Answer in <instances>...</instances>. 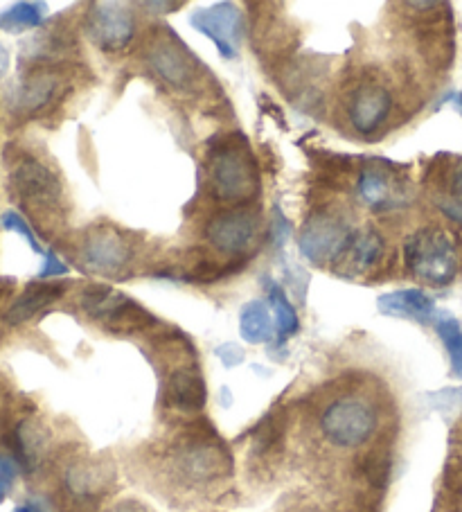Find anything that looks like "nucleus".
<instances>
[{
  "label": "nucleus",
  "instance_id": "obj_6",
  "mask_svg": "<svg viewBox=\"0 0 462 512\" xmlns=\"http://www.w3.org/2000/svg\"><path fill=\"white\" fill-rule=\"evenodd\" d=\"M174 470L185 483L206 485L226 479L233 472V458L217 440L192 438L176 449Z\"/></svg>",
  "mask_w": 462,
  "mask_h": 512
},
{
  "label": "nucleus",
  "instance_id": "obj_12",
  "mask_svg": "<svg viewBox=\"0 0 462 512\" xmlns=\"http://www.w3.org/2000/svg\"><path fill=\"white\" fill-rule=\"evenodd\" d=\"M192 28L215 43L219 55L233 59L239 52L244 37V14L233 3H217L208 10H197L190 16Z\"/></svg>",
  "mask_w": 462,
  "mask_h": 512
},
{
  "label": "nucleus",
  "instance_id": "obj_1",
  "mask_svg": "<svg viewBox=\"0 0 462 512\" xmlns=\"http://www.w3.org/2000/svg\"><path fill=\"white\" fill-rule=\"evenodd\" d=\"M208 179L219 201L246 203L260 190V172L244 136L215 140L208 154Z\"/></svg>",
  "mask_w": 462,
  "mask_h": 512
},
{
  "label": "nucleus",
  "instance_id": "obj_20",
  "mask_svg": "<svg viewBox=\"0 0 462 512\" xmlns=\"http://www.w3.org/2000/svg\"><path fill=\"white\" fill-rule=\"evenodd\" d=\"M46 431L34 420H21L14 429L12 436V447L16 454V463H19L23 470L32 472L34 467L41 463L43 452H46Z\"/></svg>",
  "mask_w": 462,
  "mask_h": 512
},
{
  "label": "nucleus",
  "instance_id": "obj_14",
  "mask_svg": "<svg viewBox=\"0 0 462 512\" xmlns=\"http://www.w3.org/2000/svg\"><path fill=\"white\" fill-rule=\"evenodd\" d=\"M61 73L52 66L32 68L12 93V111L19 116H34L48 107L61 91Z\"/></svg>",
  "mask_w": 462,
  "mask_h": 512
},
{
  "label": "nucleus",
  "instance_id": "obj_34",
  "mask_svg": "<svg viewBox=\"0 0 462 512\" xmlns=\"http://www.w3.org/2000/svg\"><path fill=\"white\" fill-rule=\"evenodd\" d=\"M111 512H149V510L142 508L136 501H127V503H120V506L113 508Z\"/></svg>",
  "mask_w": 462,
  "mask_h": 512
},
{
  "label": "nucleus",
  "instance_id": "obj_4",
  "mask_svg": "<svg viewBox=\"0 0 462 512\" xmlns=\"http://www.w3.org/2000/svg\"><path fill=\"white\" fill-rule=\"evenodd\" d=\"M79 305L91 319L102 321L111 332H138L156 323L145 307L104 285L86 287L79 296Z\"/></svg>",
  "mask_w": 462,
  "mask_h": 512
},
{
  "label": "nucleus",
  "instance_id": "obj_25",
  "mask_svg": "<svg viewBox=\"0 0 462 512\" xmlns=\"http://www.w3.org/2000/svg\"><path fill=\"white\" fill-rule=\"evenodd\" d=\"M433 328L438 332L440 341L444 343L449 355L451 373L462 375V325L451 314H438L433 321Z\"/></svg>",
  "mask_w": 462,
  "mask_h": 512
},
{
  "label": "nucleus",
  "instance_id": "obj_8",
  "mask_svg": "<svg viewBox=\"0 0 462 512\" xmlns=\"http://www.w3.org/2000/svg\"><path fill=\"white\" fill-rule=\"evenodd\" d=\"M262 217L251 208L221 210L206 226L208 242L228 255H244L260 237Z\"/></svg>",
  "mask_w": 462,
  "mask_h": 512
},
{
  "label": "nucleus",
  "instance_id": "obj_17",
  "mask_svg": "<svg viewBox=\"0 0 462 512\" xmlns=\"http://www.w3.org/2000/svg\"><path fill=\"white\" fill-rule=\"evenodd\" d=\"M113 474L102 461H77L68 465L64 474V485L68 494H73L79 501L97 499L109 488Z\"/></svg>",
  "mask_w": 462,
  "mask_h": 512
},
{
  "label": "nucleus",
  "instance_id": "obj_35",
  "mask_svg": "<svg viewBox=\"0 0 462 512\" xmlns=\"http://www.w3.org/2000/svg\"><path fill=\"white\" fill-rule=\"evenodd\" d=\"M7 68H10V50L0 43V77L7 73Z\"/></svg>",
  "mask_w": 462,
  "mask_h": 512
},
{
  "label": "nucleus",
  "instance_id": "obj_7",
  "mask_svg": "<svg viewBox=\"0 0 462 512\" xmlns=\"http://www.w3.org/2000/svg\"><path fill=\"white\" fill-rule=\"evenodd\" d=\"M131 255L133 246L124 233L113 226H97L86 233L79 260L86 271L104 278H118L129 267Z\"/></svg>",
  "mask_w": 462,
  "mask_h": 512
},
{
  "label": "nucleus",
  "instance_id": "obj_10",
  "mask_svg": "<svg viewBox=\"0 0 462 512\" xmlns=\"http://www.w3.org/2000/svg\"><path fill=\"white\" fill-rule=\"evenodd\" d=\"M86 32L97 48L120 52L136 37V16L129 5L93 3L86 14Z\"/></svg>",
  "mask_w": 462,
  "mask_h": 512
},
{
  "label": "nucleus",
  "instance_id": "obj_9",
  "mask_svg": "<svg viewBox=\"0 0 462 512\" xmlns=\"http://www.w3.org/2000/svg\"><path fill=\"white\" fill-rule=\"evenodd\" d=\"M350 237L352 231L343 217L330 213V210H321L309 217L302 228L300 251L312 264L336 262Z\"/></svg>",
  "mask_w": 462,
  "mask_h": 512
},
{
  "label": "nucleus",
  "instance_id": "obj_23",
  "mask_svg": "<svg viewBox=\"0 0 462 512\" xmlns=\"http://www.w3.org/2000/svg\"><path fill=\"white\" fill-rule=\"evenodd\" d=\"M266 289H269V305L275 316V325H278V346H282L284 341L300 330V319L296 310H293V305L289 303L287 294L273 280H269Z\"/></svg>",
  "mask_w": 462,
  "mask_h": 512
},
{
  "label": "nucleus",
  "instance_id": "obj_18",
  "mask_svg": "<svg viewBox=\"0 0 462 512\" xmlns=\"http://www.w3.org/2000/svg\"><path fill=\"white\" fill-rule=\"evenodd\" d=\"M381 253H384V240H381L379 233L366 228V231L352 233L336 264H341L345 276H359V273H366L375 267Z\"/></svg>",
  "mask_w": 462,
  "mask_h": 512
},
{
  "label": "nucleus",
  "instance_id": "obj_26",
  "mask_svg": "<svg viewBox=\"0 0 462 512\" xmlns=\"http://www.w3.org/2000/svg\"><path fill=\"white\" fill-rule=\"evenodd\" d=\"M0 226L5 228V231H12V233H19L25 242L30 244V249L34 253H43V246L39 244L37 235H34V228L25 222V217L16 213V210H5L3 217H0Z\"/></svg>",
  "mask_w": 462,
  "mask_h": 512
},
{
  "label": "nucleus",
  "instance_id": "obj_30",
  "mask_svg": "<svg viewBox=\"0 0 462 512\" xmlns=\"http://www.w3.org/2000/svg\"><path fill=\"white\" fill-rule=\"evenodd\" d=\"M66 273H68V267L57 258V253L48 251V253H46V262H43V267H41V271H39V278H41V280H46V278H59V276H66Z\"/></svg>",
  "mask_w": 462,
  "mask_h": 512
},
{
  "label": "nucleus",
  "instance_id": "obj_2",
  "mask_svg": "<svg viewBox=\"0 0 462 512\" xmlns=\"http://www.w3.org/2000/svg\"><path fill=\"white\" fill-rule=\"evenodd\" d=\"M404 262L415 278L426 285L444 287L456 278L458 253L451 235L438 226L420 228L406 240Z\"/></svg>",
  "mask_w": 462,
  "mask_h": 512
},
{
  "label": "nucleus",
  "instance_id": "obj_37",
  "mask_svg": "<svg viewBox=\"0 0 462 512\" xmlns=\"http://www.w3.org/2000/svg\"><path fill=\"white\" fill-rule=\"evenodd\" d=\"M453 192H456L458 199H462V170L456 174V179H453Z\"/></svg>",
  "mask_w": 462,
  "mask_h": 512
},
{
  "label": "nucleus",
  "instance_id": "obj_13",
  "mask_svg": "<svg viewBox=\"0 0 462 512\" xmlns=\"http://www.w3.org/2000/svg\"><path fill=\"white\" fill-rule=\"evenodd\" d=\"M390 111H393V95L384 84L363 82L350 95L348 116L361 136L377 134L386 125Z\"/></svg>",
  "mask_w": 462,
  "mask_h": 512
},
{
  "label": "nucleus",
  "instance_id": "obj_27",
  "mask_svg": "<svg viewBox=\"0 0 462 512\" xmlns=\"http://www.w3.org/2000/svg\"><path fill=\"white\" fill-rule=\"evenodd\" d=\"M426 400H429L431 409H435V411L453 413V411L462 409V386L442 388V391H438V393L426 395Z\"/></svg>",
  "mask_w": 462,
  "mask_h": 512
},
{
  "label": "nucleus",
  "instance_id": "obj_29",
  "mask_svg": "<svg viewBox=\"0 0 462 512\" xmlns=\"http://www.w3.org/2000/svg\"><path fill=\"white\" fill-rule=\"evenodd\" d=\"M215 355L221 359V364L226 368H235L244 361V350L237 346V343H221L215 350Z\"/></svg>",
  "mask_w": 462,
  "mask_h": 512
},
{
  "label": "nucleus",
  "instance_id": "obj_21",
  "mask_svg": "<svg viewBox=\"0 0 462 512\" xmlns=\"http://www.w3.org/2000/svg\"><path fill=\"white\" fill-rule=\"evenodd\" d=\"M273 316L269 312V305L264 300H251L242 307L239 314V334L251 346H260V343H269L273 337Z\"/></svg>",
  "mask_w": 462,
  "mask_h": 512
},
{
  "label": "nucleus",
  "instance_id": "obj_33",
  "mask_svg": "<svg viewBox=\"0 0 462 512\" xmlns=\"http://www.w3.org/2000/svg\"><path fill=\"white\" fill-rule=\"evenodd\" d=\"M142 10H158V14H165L167 10H176L181 7V3H142Z\"/></svg>",
  "mask_w": 462,
  "mask_h": 512
},
{
  "label": "nucleus",
  "instance_id": "obj_5",
  "mask_svg": "<svg viewBox=\"0 0 462 512\" xmlns=\"http://www.w3.org/2000/svg\"><path fill=\"white\" fill-rule=\"evenodd\" d=\"M10 181L16 197L21 199L23 206L28 208L32 215L57 213L59 210L61 197H64L61 181L48 165H43L37 158H21L12 170Z\"/></svg>",
  "mask_w": 462,
  "mask_h": 512
},
{
  "label": "nucleus",
  "instance_id": "obj_31",
  "mask_svg": "<svg viewBox=\"0 0 462 512\" xmlns=\"http://www.w3.org/2000/svg\"><path fill=\"white\" fill-rule=\"evenodd\" d=\"M273 233H275V240H278V244H282L289 237V222L282 217L278 206L273 208Z\"/></svg>",
  "mask_w": 462,
  "mask_h": 512
},
{
  "label": "nucleus",
  "instance_id": "obj_11",
  "mask_svg": "<svg viewBox=\"0 0 462 512\" xmlns=\"http://www.w3.org/2000/svg\"><path fill=\"white\" fill-rule=\"evenodd\" d=\"M147 64L154 73L174 88H188L197 79L199 61L183 46V41L174 32L165 28L158 32L147 52Z\"/></svg>",
  "mask_w": 462,
  "mask_h": 512
},
{
  "label": "nucleus",
  "instance_id": "obj_24",
  "mask_svg": "<svg viewBox=\"0 0 462 512\" xmlns=\"http://www.w3.org/2000/svg\"><path fill=\"white\" fill-rule=\"evenodd\" d=\"M46 3H16L10 10L0 12V30L25 32L39 28L46 19Z\"/></svg>",
  "mask_w": 462,
  "mask_h": 512
},
{
  "label": "nucleus",
  "instance_id": "obj_15",
  "mask_svg": "<svg viewBox=\"0 0 462 512\" xmlns=\"http://www.w3.org/2000/svg\"><path fill=\"white\" fill-rule=\"evenodd\" d=\"M377 310L395 319H411L417 323H433L438 310L429 294L422 289H397L377 298Z\"/></svg>",
  "mask_w": 462,
  "mask_h": 512
},
{
  "label": "nucleus",
  "instance_id": "obj_22",
  "mask_svg": "<svg viewBox=\"0 0 462 512\" xmlns=\"http://www.w3.org/2000/svg\"><path fill=\"white\" fill-rule=\"evenodd\" d=\"M359 194L363 197V201L370 203L375 210L393 206L395 203L393 185H390L388 172L379 170V167H368V170L361 172Z\"/></svg>",
  "mask_w": 462,
  "mask_h": 512
},
{
  "label": "nucleus",
  "instance_id": "obj_16",
  "mask_svg": "<svg viewBox=\"0 0 462 512\" xmlns=\"http://www.w3.org/2000/svg\"><path fill=\"white\" fill-rule=\"evenodd\" d=\"M206 382L199 373V368L194 366H181L167 379L165 386V400L176 411L194 413L201 411L206 406Z\"/></svg>",
  "mask_w": 462,
  "mask_h": 512
},
{
  "label": "nucleus",
  "instance_id": "obj_3",
  "mask_svg": "<svg viewBox=\"0 0 462 512\" xmlns=\"http://www.w3.org/2000/svg\"><path fill=\"white\" fill-rule=\"evenodd\" d=\"M379 413L372 402L359 395L334 400L321 416V431L327 443L341 449H357L375 436Z\"/></svg>",
  "mask_w": 462,
  "mask_h": 512
},
{
  "label": "nucleus",
  "instance_id": "obj_36",
  "mask_svg": "<svg viewBox=\"0 0 462 512\" xmlns=\"http://www.w3.org/2000/svg\"><path fill=\"white\" fill-rule=\"evenodd\" d=\"M444 102H451L453 107H456V111L462 116V93H449L447 97H444Z\"/></svg>",
  "mask_w": 462,
  "mask_h": 512
},
{
  "label": "nucleus",
  "instance_id": "obj_32",
  "mask_svg": "<svg viewBox=\"0 0 462 512\" xmlns=\"http://www.w3.org/2000/svg\"><path fill=\"white\" fill-rule=\"evenodd\" d=\"M12 512H48V508L43 506L41 501L32 499V501H25V503H21V506H16Z\"/></svg>",
  "mask_w": 462,
  "mask_h": 512
},
{
  "label": "nucleus",
  "instance_id": "obj_28",
  "mask_svg": "<svg viewBox=\"0 0 462 512\" xmlns=\"http://www.w3.org/2000/svg\"><path fill=\"white\" fill-rule=\"evenodd\" d=\"M16 476H19V463H16V458L0 454V503L12 492Z\"/></svg>",
  "mask_w": 462,
  "mask_h": 512
},
{
  "label": "nucleus",
  "instance_id": "obj_19",
  "mask_svg": "<svg viewBox=\"0 0 462 512\" xmlns=\"http://www.w3.org/2000/svg\"><path fill=\"white\" fill-rule=\"evenodd\" d=\"M64 291L66 287L59 285V282H37V285H30L14 300L10 310L5 312V321L10 325H21L25 321H30L34 314L46 310L48 305L64 296Z\"/></svg>",
  "mask_w": 462,
  "mask_h": 512
}]
</instances>
